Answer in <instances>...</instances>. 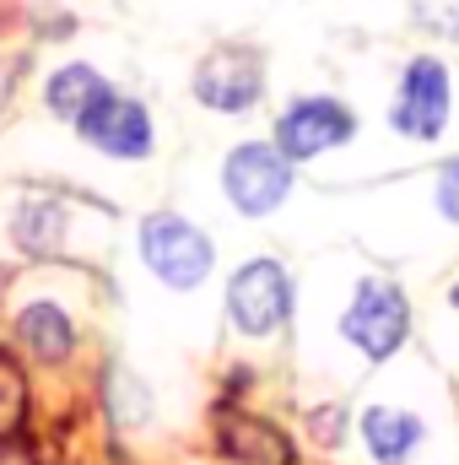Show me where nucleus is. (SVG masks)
Masks as SVG:
<instances>
[{"instance_id":"nucleus-1","label":"nucleus","mask_w":459,"mask_h":465,"mask_svg":"<svg viewBox=\"0 0 459 465\" xmlns=\"http://www.w3.org/2000/svg\"><path fill=\"white\" fill-rule=\"evenodd\" d=\"M454 114V76L438 54H411L400 82H395V104H389V130L405 141H438Z\"/></svg>"},{"instance_id":"nucleus-2","label":"nucleus","mask_w":459,"mask_h":465,"mask_svg":"<svg viewBox=\"0 0 459 465\" xmlns=\"http://www.w3.org/2000/svg\"><path fill=\"white\" fill-rule=\"evenodd\" d=\"M141 260L151 265V276H157L162 287L190 292V287H200V282L211 276L217 249H211V238L195 228L190 217H179V212H151V217L141 223Z\"/></svg>"},{"instance_id":"nucleus-3","label":"nucleus","mask_w":459,"mask_h":465,"mask_svg":"<svg viewBox=\"0 0 459 465\" xmlns=\"http://www.w3.org/2000/svg\"><path fill=\"white\" fill-rule=\"evenodd\" d=\"M405 331H411V303H405V292H400L395 282H384V276H362L356 292H351V303H346V314H341V336L362 351L367 362H384V357L400 351Z\"/></svg>"},{"instance_id":"nucleus-4","label":"nucleus","mask_w":459,"mask_h":465,"mask_svg":"<svg viewBox=\"0 0 459 465\" xmlns=\"http://www.w3.org/2000/svg\"><path fill=\"white\" fill-rule=\"evenodd\" d=\"M195 104L211 109V114H243L265 98V49L254 44H217L200 65H195V82H190Z\"/></svg>"},{"instance_id":"nucleus-5","label":"nucleus","mask_w":459,"mask_h":465,"mask_svg":"<svg viewBox=\"0 0 459 465\" xmlns=\"http://www.w3.org/2000/svg\"><path fill=\"white\" fill-rule=\"evenodd\" d=\"M71 130H76L93 152L119 157V163H141V157H151V146H157L146 104H141V98H130V93H119L114 82H109V87H103L82 114L71 119Z\"/></svg>"},{"instance_id":"nucleus-6","label":"nucleus","mask_w":459,"mask_h":465,"mask_svg":"<svg viewBox=\"0 0 459 465\" xmlns=\"http://www.w3.org/2000/svg\"><path fill=\"white\" fill-rule=\"evenodd\" d=\"M222 195L243 217H270L292 195V163L276 152V141H243L222 157Z\"/></svg>"},{"instance_id":"nucleus-7","label":"nucleus","mask_w":459,"mask_h":465,"mask_svg":"<svg viewBox=\"0 0 459 465\" xmlns=\"http://www.w3.org/2000/svg\"><path fill=\"white\" fill-rule=\"evenodd\" d=\"M356 135V114L346 109L341 98H325V93H308V98H292L281 119H276V152L287 163H308L319 152H336Z\"/></svg>"},{"instance_id":"nucleus-8","label":"nucleus","mask_w":459,"mask_h":465,"mask_svg":"<svg viewBox=\"0 0 459 465\" xmlns=\"http://www.w3.org/2000/svg\"><path fill=\"white\" fill-rule=\"evenodd\" d=\"M228 314H232V325L243 336H254V341L276 336L287 325V314H292V282H287V271L276 260L238 265L228 282Z\"/></svg>"},{"instance_id":"nucleus-9","label":"nucleus","mask_w":459,"mask_h":465,"mask_svg":"<svg viewBox=\"0 0 459 465\" xmlns=\"http://www.w3.org/2000/svg\"><path fill=\"white\" fill-rule=\"evenodd\" d=\"M65 232H71V206L54 201V195H27L16 201L11 212V243L33 260H54L65 249Z\"/></svg>"},{"instance_id":"nucleus-10","label":"nucleus","mask_w":459,"mask_h":465,"mask_svg":"<svg viewBox=\"0 0 459 465\" xmlns=\"http://www.w3.org/2000/svg\"><path fill=\"white\" fill-rule=\"evenodd\" d=\"M422 433H427L422 417L405 411V406H373V411L362 417V444H367V455L378 465H405L416 455Z\"/></svg>"},{"instance_id":"nucleus-11","label":"nucleus","mask_w":459,"mask_h":465,"mask_svg":"<svg viewBox=\"0 0 459 465\" xmlns=\"http://www.w3.org/2000/svg\"><path fill=\"white\" fill-rule=\"evenodd\" d=\"M16 336H22V347L33 351V357H44V362H65L71 347H76V325H71V314L54 298L27 303L16 314Z\"/></svg>"},{"instance_id":"nucleus-12","label":"nucleus","mask_w":459,"mask_h":465,"mask_svg":"<svg viewBox=\"0 0 459 465\" xmlns=\"http://www.w3.org/2000/svg\"><path fill=\"white\" fill-rule=\"evenodd\" d=\"M222 455L238 465H292V444L270 428V422H254V417H222Z\"/></svg>"},{"instance_id":"nucleus-13","label":"nucleus","mask_w":459,"mask_h":465,"mask_svg":"<svg viewBox=\"0 0 459 465\" xmlns=\"http://www.w3.org/2000/svg\"><path fill=\"white\" fill-rule=\"evenodd\" d=\"M103 87H109V76H103L98 65L76 60V65H65V71H54V76L44 82V109L71 124V119H76L93 98H98V93H103Z\"/></svg>"},{"instance_id":"nucleus-14","label":"nucleus","mask_w":459,"mask_h":465,"mask_svg":"<svg viewBox=\"0 0 459 465\" xmlns=\"http://www.w3.org/2000/svg\"><path fill=\"white\" fill-rule=\"evenodd\" d=\"M109 406H114L119 428H141V422L151 417V395H146V384H141L135 373H124V368L109 373Z\"/></svg>"},{"instance_id":"nucleus-15","label":"nucleus","mask_w":459,"mask_h":465,"mask_svg":"<svg viewBox=\"0 0 459 465\" xmlns=\"http://www.w3.org/2000/svg\"><path fill=\"white\" fill-rule=\"evenodd\" d=\"M22 411H27V384H22L16 362L0 351V439H11L22 428Z\"/></svg>"},{"instance_id":"nucleus-16","label":"nucleus","mask_w":459,"mask_h":465,"mask_svg":"<svg viewBox=\"0 0 459 465\" xmlns=\"http://www.w3.org/2000/svg\"><path fill=\"white\" fill-rule=\"evenodd\" d=\"M416 22L433 38H454L459 44V0H416Z\"/></svg>"},{"instance_id":"nucleus-17","label":"nucleus","mask_w":459,"mask_h":465,"mask_svg":"<svg viewBox=\"0 0 459 465\" xmlns=\"http://www.w3.org/2000/svg\"><path fill=\"white\" fill-rule=\"evenodd\" d=\"M433 201H438V212L459 228V157L438 168V179H433Z\"/></svg>"},{"instance_id":"nucleus-18","label":"nucleus","mask_w":459,"mask_h":465,"mask_svg":"<svg viewBox=\"0 0 459 465\" xmlns=\"http://www.w3.org/2000/svg\"><path fill=\"white\" fill-rule=\"evenodd\" d=\"M449 303H454V309H459V282H454V292H449Z\"/></svg>"}]
</instances>
